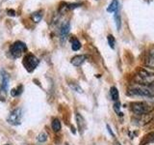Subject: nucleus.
I'll return each instance as SVG.
<instances>
[{"label":"nucleus","mask_w":154,"mask_h":145,"mask_svg":"<svg viewBox=\"0 0 154 145\" xmlns=\"http://www.w3.org/2000/svg\"><path fill=\"white\" fill-rule=\"evenodd\" d=\"M136 79V84H140L143 86H146L147 88L151 89L154 91V74L151 72H149L148 70L141 68L138 72L137 76H135Z\"/></svg>","instance_id":"f257e3e1"},{"label":"nucleus","mask_w":154,"mask_h":145,"mask_svg":"<svg viewBox=\"0 0 154 145\" xmlns=\"http://www.w3.org/2000/svg\"><path fill=\"white\" fill-rule=\"evenodd\" d=\"M126 95L131 96V97H144V98H154V91H152L151 89L147 88L146 86L140 85V84H135L130 86L127 92Z\"/></svg>","instance_id":"f03ea898"},{"label":"nucleus","mask_w":154,"mask_h":145,"mask_svg":"<svg viewBox=\"0 0 154 145\" xmlns=\"http://www.w3.org/2000/svg\"><path fill=\"white\" fill-rule=\"evenodd\" d=\"M130 109L135 115H143L151 113L153 110V106L143 102H135L130 104Z\"/></svg>","instance_id":"7ed1b4c3"},{"label":"nucleus","mask_w":154,"mask_h":145,"mask_svg":"<svg viewBox=\"0 0 154 145\" xmlns=\"http://www.w3.org/2000/svg\"><path fill=\"white\" fill-rule=\"evenodd\" d=\"M38 63H40V60H38L35 55L27 54V55H25V57L23 58L22 64H23L24 68L27 70V72H31L38 67Z\"/></svg>","instance_id":"20e7f679"},{"label":"nucleus","mask_w":154,"mask_h":145,"mask_svg":"<svg viewBox=\"0 0 154 145\" xmlns=\"http://www.w3.org/2000/svg\"><path fill=\"white\" fill-rule=\"evenodd\" d=\"M23 117V112L21 108H16L13 111L10 112V114L8 115L7 121L9 124H11L13 126H17L21 123V120Z\"/></svg>","instance_id":"39448f33"},{"label":"nucleus","mask_w":154,"mask_h":145,"mask_svg":"<svg viewBox=\"0 0 154 145\" xmlns=\"http://www.w3.org/2000/svg\"><path fill=\"white\" fill-rule=\"evenodd\" d=\"M26 50H27V47L25 44L20 41H17V42H14L11 46L10 52H11V54L14 58H17V57H20L23 53L26 51Z\"/></svg>","instance_id":"423d86ee"},{"label":"nucleus","mask_w":154,"mask_h":145,"mask_svg":"<svg viewBox=\"0 0 154 145\" xmlns=\"http://www.w3.org/2000/svg\"><path fill=\"white\" fill-rule=\"evenodd\" d=\"M1 89H0V100L5 101L8 93V85L10 82V76L6 71H1Z\"/></svg>","instance_id":"0eeeda50"},{"label":"nucleus","mask_w":154,"mask_h":145,"mask_svg":"<svg viewBox=\"0 0 154 145\" xmlns=\"http://www.w3.org/2000/svg\"><path fill=\"white\" fill-rule=\"evenodd\" d=\"M136 116L137 117L135 118L133 121H134V123L138 126H146V125L150 123L154 118V116L151 113L143 114V115H136Z\"/></svg>","instance_id":"6e6552de"},{"label":"nucleus","mask_w":154,"mask_h":145,"mask_svg":"<svg viewBox=\"0 0 154 145\" xmlns=\"http://www.w3.org/2000/svg\"><path fill=\"white\" fill-rule=\"evenodd\" d=\"M86 59H87L86 55H76L73 58H71L70 63L75 67H79V66H81L82 64H83Z\"/></svg>","instance_id":"1a4fd4ad"},{"label":"nucleus","mask_w":154,"mask_h":145,"mask_svg":"<svg viewBox=\"0 0 154 145\" xmlns=\"http://www.w3.org/2000/svg\"><path fill=\"white\" fill-rule=\"evenodd\" d=\"M76 121H77V125H78V128L81 130V133L86 129V122L85 119L82 117V115H80L79 113L76 114Z\"/></svg>","instance_id":"9d476101"},{"label":"nucleus","mask_w":154,"mask_h":145,"mask_svg":"<svg viewBox=\"0 0 154 145\" xmlns=\"http://www.w3.org/2000/svg\"><path fill=\"white\" fill-rule=\"evenodd\" d=\"M69 28H70V25L69 22H66L64 23L63 25L61 26V29H60V36L61 38H66V36L69 34Z\"/></svg>","instance_id":"9b49d317"},{"label":"nucleus","mask_w":154,"mask_h":145,"mask_svg":"<svg viewBox=\"0 0 154 145\" xmlns=\"http://www.w3.org/2000/svg\"><path fill=\"white\" fill-rule=\"evenodd\" d=\"M146 64L154 69V50H152L150 52L148 53V55L146 58Z\"/></svg>","instance_id":"f8f14e48"},{"label":"nucleus","mask_w":154,"mask_h":145,"mask_svg":"<svg viewBox=\"0 0 154 145\" xmlns=\"http://www.w3.org/2000/svg\"><path fill=\"white\" fill-rule=\"evenodd\" d=\"M118 9H119V1H118V0H113V1L111 2L110 5L108 6L107 11L109 13H115V12L118 11Z\"/></svg>","instance_id":"ddd939ff"},{"label":"nucleus","mask_w":154,"mask_h":145,"mask_svg":"<svg viewBox=\"0 0 154 145\" xmlns=\"http://www.w3.org/2000/svg\"><path fill=\"white\" fill-rule=\"evenodd\" d=\"M31 18H32V21L35 23L40 22L42 21V12H35V13H33L31 14Z\"/></svg>","instance_id":"4468645a"},{"label":"nucleus","mask_w":154,"mask_h":145,"mask_svg":"<svg viewBox=\"0 0 154 145\" xmlns=\"http://www.w3.org/2000/svg\"><path fill=\"white\" fill-rule=\"evenodd\" d=\"M51 127H52V130H54L55 133L59 132V130H61L62 126H61V122L58 119H54L52 121V124H51Z\"/></svg>","instance_id":"2eb2a0df"},{"label":"nucleus","mask_w":154,"mask_h":145,"mask_svg":"<svg viewBox=\"0 0 154 145\" xmlns=\"http://www.w3.org/2000/svg\"><path fill=\"white\" fill-rule=\"evenodd\" d=\"M110 94H111V98H112L113 101H116V102H117V101L119 100V91H118V89L116 88L115 86L111 87V89H110Z\"/></svg>","instance_id":"dca6fc26"},{"label":"nucleus","mask_w":154,"mask_h":145,"mask_svg":"<svg viewBox=\"0 0 154 145\" xmlns=\"http://www.w3.org/2000/svg\"><path fill=\"white\" fill-rule=\"evenodd\" d=\"M115 21H116V25H117L118 31L120 30V25H122V18H120V14L119 11L115 12Z\"/></svg>","instance_id":"f3484780"},{"label":"nucleus","mask_w":154,"mask_h":145,"mask_svg":"<svg viewBox=\"0 0 154 145\" xmlns=\"http://www.w3.org/2000/svg\"><path fill=\"white\" fill-rule=\"evenodd\" d=\"M71 48L74 51L79 50L81 48V44L80 42L77 40V39H72V42H71Z\"/></svg>","instance_id":"a211bd4d"},{"label":"nucleus","mask_w":154,"mask_h":145,"mask_svg":"<svg viewBox=\"0 0 154 145\" xmlns=\"http://www.w3.org/2000/svg\"><path fill=\"white\" fill-rule=\"evenodd\" d=\"M69 86H70V88L72 90H74L75 92H77V93H83V89H82L78 84H76V83H69Z\"/></svg>","instance_id":"6ab92c4d"},{"label":"nucleus","mask_w":154,"mask_h":145,"mask_svg":"<svg viewBox=\"0 0 154 145\" xmlns=\"http://www.w3.org/2000/svg\"><path fill=\"white\" fill-rule=\"evenodd\" d=\"M37 140L38 142H45L47 140V134L45 133H41L40 134L38 135V137H37Z\"/></svg>","instance_id":"aec40b11"},{"label":"nucleus","mask_w":154,"mask_h":145,"mask_svg":"<svg viewBox=\"0 0 154 145\" xmlns=\"http://www.w3.org/2000/svg\"><path fill=\"white\" fill-rule=\"evenodd\" d=\"M21 92H22V86H19L18 88H16V89H13L11 91V95L13 97H17L18 95H20L21 94Z\"/></svg>","instance_id":"412c9836"},{"label":"nucleus","mask_w":154,"mask_h":145,"mask_svg":"<svg viewBox=\"0 0 154 145\" xmlns=\"http://www.w3.org/2000/svg\"><path fill=\"white\" fill-rule=\"evenodd\" d=\"M107 39H108V43H109L110 47H111V48H115V44H116L115 38H114L112 35H108Z\"/></svg>","instance_id":"4be33fe9"},{"label":"nucleus","mask_w":154,"mask_h":145,"mask_svg":"<svg viewBox=\"0 0 154 145\" xmlns=\"http://www.w3.org/2000/svg\"><path fill=\"white\" fill-rule=\"evenodd\" d=\"M114 108L118 113H119V108H120V103H119V102H118V101L116 102L115 105H114Z\"/></svg>","instance_id":"5701e85b"},{"label":"nucleus","mask_w":154,"mask_h":145,"mask_svg":"<svg viewBox=\"0 0 154 145\" xmlns=\"http://www.w3.org/2000/svg\"><path fill=\"white\" fill-rule=\"evenodd\" d=\"M151 139H154V132L146 135V141L147 140H151Z\"/></svg>","instance_id":"b1692460"},{"label":"nucleus","mask_w":154,"mask_h":145,"mask_svg":"<svg viewBox=\"0 0 154 145\" xmlns=\"http://www.w3.org/2000/svg\"><path fill=\"white\" fill-rule=\"evenodd\" d=\"M7 13H8V16H11V17H14V14H16V12H14V10H8Z\"/></svg>","instance_id":"393cba45"},{"label":"nucleus","mask_w":154,"mask_h":145,"mask_svg":"<svg viewBox=\"0 0 154 145\" xmlns=\"http://www.w3.org/2000/svg\"><path fill=\"white\" fill-rule=\"evenodd\" d=\"M143 145H154V139L147 140V141H146V143H143Z\"/></svg>","instance_id":"a878e982"},{"label":"nucleus","mask_w":154,"mask_h":145,"mask_svg":"<svg viewBox=\"0 0 154 145\" xmlns=\"http://www.w3.org/2000/svg\"><path fill=\"white\" fill-rule=\"evenodd\" d=\"M107 129H108V132H109V134H110L111 135H112L113 137H115V134L112 132V130H111V128H110V126H109V125H107Z\"/></svg>","instance_id":"bb28decb"},{"label":"nucleus","mask_w":154,"mask_h":145,"mask_svg":"<svg viewBox=\"0 0 154 145\" xmlns=\"http://www.w3.org/2000/svg\"><path fill=\"white\" fill-rule=\"evenodd\" d=\"M114 145H122V144H120L119 141H118V140H116V141H115V143H114Z\"/></svg>","instance_id":"cd10ccee"},{"label":"nucleus","mask_w":154,"mask_h":145,"mask_svg":"<svg viewBox=\"0 0 154 145\" xmlns=\"http://www.w3.org/2000/svg\"><path fill=\"white\" fill-rule=\"evenodd\" d=\"M5 145H9V144H5Z\"/></svg>","instance_id":"c85d7f7f"}]
</instances>
